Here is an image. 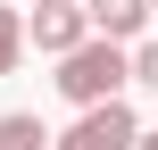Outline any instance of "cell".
I'll return each instance as SVG.
<instances>
[{
    "instance_id": "obj_6",
    "label": "cell",
    "mask_w": 158,
    "mask_h": 150,
    "mask_svg": "<svg viewBox=\"0 0 158 150\" xmlns=\"http://www.w3.org/2000/svg\"><path fill=\"white\" fill-rule=\"evenodd\" d=\"M17 58H25V17L0 8V75H17Z\"/></svg>"
},
{
    "instance_id": "obj_5",
    "label": "cell",
    "mask_w": 158,
    "mask_h": 150,
    "mask_svg": "<svg viewBox=\"0 0 158 150\" xmlns=\"http://www.w3.org/2000/svg\"><path fill=\"white\" fill-rule=\"evenodd\" d=\"M0 150H50V134H42V117L8 109V117H0Z\"/></svg>"
},
{
    "instance_id": "obj_8",
    "label": "cell",
    "mask_w": 158,
    "mask_h": 150,
    "mask_svg": "<svg viewBox=\"0 0 158 150\" xmlns=\"http://www.w3.org/2000/svg\"><path fill=\"white\" fill-rule=\"evenodd\" d=\"M133 150H158V125H142V142H133Z\"/></svg>"
},
{
    "instance_id": "obj_2",
    "label": "cell",
    "mask_w": 158,
    "mask_h": 150,
    "mask_svg": "<svg viewBox=\"0 0 158 150\" xmlns=\"http://www.w3.org/2000/svg\"><path fill=\"white\" fill-rule=\"evenodd\" d=\"M133 142H142V117L125 100H100V109H75V125H67L58 150H133Z\"/></svg>"
},
{
    "instance_id": "obj_1",
    "label": "cell",
    "mask_w": 158,
    "mask_h": 150,
    "mask_svg": "<svg viewBox=\"0 0 158 150\" xmlns=\"http://www.w3.org/2000/svg\"><path fill=\"white\" fill-rule=\"evenodd\" d=\"M125 50L117 42H75L67 58H58V92L75 100V109H100V100H125Z\"/></svg>"
},
{
    "instance_id": "obj_9",
    "label": "cell",
    "mask_w": 158,
    "mask_h": 150,
    "mask_svg": "<svg viewBox=\"0 0 158 150\" xmlns=\"http://www.w3.org/2000/svg\"><path fill=\"white\" fill-rule=\"evenodd\" d=\"M33 8H75V0H33Z\"/></svg>"
},
{
    "instance_id": "obj_7",
    "label": "cell",
    "mask_w": 158,
    "mask_h": 150,
    "mask_svg": "<svg viewBox=\"0 0 158 150\" xmlns=\"http://www.w3.org/2000/svg\"><path fill=\"white\" fill-rule=\"evenodd\" d=\"M125 75H133L142 92H158V42H133V50H125Z\"/></svg>"
},
{
    "instance_id": "obj_4",
    "label": "cell",
    "mask_w": 158,
    "mask_h": 150,
    "mask_svg": "<svg viewBox=\"0 0 158 150\" xmlns=\"http://www.w3.org/2000/svg\"><path fill=\"white\" fill-rule=\"evenodd\" d=\"M75 42H92V33H83V8H33V17H25V50L67 58Z\"/></svg>"
},
{
    "instance_id": "obj_3",
    "label": "cell",
    "mask_w": 158,
    "mask_h": 150,
    "mask_svg": "<svg viewBox=\"0 0 158 150\" xmlns=\"http://www.w3.org/2000/svg\"><path fill=\"white\" fill-rule=\"evenodd\" d=\"M75 8H83V33L92 42H117V50L150 25V0H75Z\"/></svg>"
},
{
    "instance_id": "obj_10",
    "label": "cell",
    "mask_w": 158,
    "mask_h": 150,
    "mask_svg": "<svg viewBox=\"0 0 158 150\" xmlns=\"http://www.w3.org/2000/svg\"><path fill=\"white\" fill-rule=\"evenodd\" d=\"M150 17H158V0H150Z\"/></svg>"
}]
</instances>
